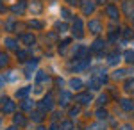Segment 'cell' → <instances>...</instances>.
<instances>
[{
	"label": "cell",
	"mask_w": 134,
	"mask_h": 130,
	"mask_svg": "<svg viewBox=\"0 0 134 130\" xmlns=\"http://www.w3.org/2000/svg\"><path fill=\"white\" fill-rule=\"evenodd\" d=\"M75 100L79 102L81 105H86V103H90L91 102V94L90 93H84V94H77V98Z\"/></svg>",
	"instance_id": "1"
},
{
	"label": "cell",
	"mask_w": 134,
	"mask_h": 130,
	"mask_svg": "<svg viewBox=\"0 0 134 130\" xmlns=\"http://www.w3.org/2000/svg\"><path fill=\"white\" fill-rule=\"evenodd\" d=\"M88 27H90V30H91L93 34H98V32H100V29H102V27H100V21H97V20H91Z\"/></svg>",
	"instance_id": "2"
},
{
	"label": "cell",
	"mask_w": 134,
	"mask_h": 130,
	"mask_svg": "<svg viewBox=\"0 0 134 130\" xmlns=\"http://www.w3.org/2000/svg\"><path fill=\"white\" fill-rule=\"evenodd\" d=\"M52 107H54V103H52V96H50V94H47V98H45V100H43V103H41V109L43 110H45V109L50 110Z\"/></svg>",
	"instance_id": "3"
},
{
	"label": "cell",
	"mask_w": 134,
	"mask_h": 130,
	"mask_svg": "<svg viewBox=\"0 0 134 130\" xmlns=\"http://www.w3.org/2000/svg\"><path fill=\"white\" fill-rule=\"evenodd\" d=\"M82 9H84L86 14H88V13H93V11H95V4H93V2H84Z\"/></svg>",
	"instance_id": "4"
},
{
	"label": "cell",
	"mask_w": 134,
	"mask_h": 130,
	"mask_svg": "<svg viewBox=\"0 0 134 130\" xmlns=\"http://www.w3.org/2000/svg\"><path fill=\"white\" fill-rule=\"evenodd\" d=\"M107 14H109L111 18H118V9H116L114 5H107Z\"/></svg>",
	"instance_id": "5"
},
{
	"label": "cell",
	"mask_w": 134,
	"mask_h": 130,
	"mask_svg": "<svg viewBox=\"0 0 134 130\" xmlns=\"http://www.w3.org/2000/svg\"><path fill=\"white\" fill-rule=\"evenodd\" d=\"M14 110V103L11 100H5V105H4V112H13Z\"/></svg>",
	"instance_id": "6"
},
{
	"label": "cell",
	"mask_w": 134,
	"mask_h": 130,
	"mask_svg": "<svg viewBox=\"0 0 134 130\" xmlns=\"http://www.w3.org/2000/svg\"><path fill=\"white\" fill-rule=\"evenodd\" d=\"M81 86H82V82H81L79 79H72L70 80V87H72V89H79Z\"/></svg>",
	"instance_id": "7"
},
{
	"label": "cell",
	"mask_w": 134,
	"mask_h": 130,
	"mask_svg": "<svg viewBox=\"0 0 134 130\" xmlns=\"http://www.w3.org/2000/svg\"><path fill=\"white\" fill-rule=\"evenodd\" d=\"M21 41L27 43V45H31V43H34V36H32V34H23V36H21Z\"/></svg>",
	"instance_id": "8"
},
{
	"label": "cell",
	"mask_w": 134,
	"mask_h": 130,
	"mask_svg": "<svg viewBox=\"0 0 134 130\" xmlns=\"http://www.w3.org/2000/svg\"><path fill=\"white\" fill-rule=\"evenodd\" d=\"M61 98H63V102H59V103H61V105H66V103H68V100H70V94H68L66 91H63L61 96H59V100H61Z\"/></svg>",
	"instance_id": "9"
},
{
	"label": "cell",
	"mask_w": 134,
	"mask_h": 130,
	"mask_svg": "<svg viewBox=\"0 0 134 130\" xmlns=\"http://www.w3.org/2000/svg\"><path fill=\"white\" fill-rule=\"evenodd\" d=\"M7 55H5V54H4V52H0V68H4V66H5V64H7Z\"/></svg>",
	"instance_id": "10"
},
{
	"label": "cell",
	"mask_w": 134,
	"mask_h": 130,
	"mask_svg": "<svg viewBox=\"0 0 134 130\" xmlns=\"http://www.w3.org/2000/svg\"><path fill=\"white\" fill-rule=\"evenodd\" d=\"M29 91H31V87H23V89L16 91V96H18V98H23V96H25V94H27Z\"/></svg>",
	"instance_id": "11"
},
{
	"label": "cell",
	"mask_w": 134,
	"mask_h": 130,
	"mask_svg": "<svg viewBox=\"0 0 134 130\" xmlns=\"http://www.w3.org/2000/svg\"><path fill=\"white\" fill-rule=\"evenodd\" d=\"M122 107H124L125 110H132V103H131V100H122Z\"/></svg>",
	"instance_id": "12"
},
{
	"label": "cell",
	"mask_w": 134,
	"mask_h": 130,
	"mask_svg": "<svg viewBox=\"0 0 134 130\" xmlns=\"http://www.w3.org/2000/svg\"><path fill=\"white\" fill-rule=\"evenodd\" d=\"M23 11H25V5H23V4L13 5V13H23Z\"/></svg>",
	"instance_id": "13"
},
{
	"label": "cell",
	"mask_w": 134,
	"mask_h": 130,
	"mask_svg": "<svg viewBox=\"0 0 134 130\" xmlns=\"http://www.w3.org/2000/svg\"><path fill=\"white\" fill-rule=\"evenodd\" d=\"M14 123L16 125H25V118L21 114H18V116H14Z\"/></svg>",
	"instance_id": "14"
},
{
	"label": "cell",
	"mask_w": 134,
	"mask_h": 130,
	"mask_svg": "<svg viewBox=\"0 0 134 130\" xmlns=\"http://www.w3.org/2000/svg\"><path fill=\"white\" fill-rule=\"evenodd\" d=\"M31 9L34 11V13H40V11H41V4H40V2H34V4H31Z\"/></svg>",
	"instance_id": "15"
},
{
	"label": "cell",
	"mask_w": 134,
	"mask_h": 130,
	"mask_svg": "<svg viewBox=\"0 0 134 130\" xmlns=\"http://www.w3.org/2000/svg\"><path fill=\"white\" fill-rule=\"evenodd\" d=\"M97 118H98V120L107 118V112H105V110H102V109H98V110H97Z\"/></svg>",
	"instance_id": "16"
},
{
	"label": "cell",
	"mask_w": 134,
	"mask_h": 130,
	"mask_svg": "<svg viewBox=\"0 0 134 130\" xmlns=\"http://www.w3.org/2000/svg\"><path fill=\"white\" fill-rule=\"evenodd\" d=\"M125 89L127 91H134V80H127V82H125Z\"/></svg>",
	"instance_id": "17"
},
{
	"label": "cell",
	"mask_w": 134,
	"mask_h": 130,
	"mask_svg": "<svg viewBox=\"0 0 134 130\" xmlns=\"http://www.w3.org/2000/svg\"><path fill=\"white\" fill-rule=\"evenodd\" d=\"M61 130H72V123H70V121H63L61 123Z\"/></svg>",
	"instance_id": "18"
},
{
	"label": "cell",
	"mask_w": 134,
	"mask_h": 130,
	"mask_svg": "<svg viewBox=\"0 0 134 130\" xmlns=\"http://www.w3.org/2000/svg\"><path fill=\"white\" fill-rule=\"evenodd\" d=\"M125 61L127 62H134V52H127L125 54Z\"/></svg>",
	"instance_id": "19"
},
{
	"label": "cell",
	"mask_w": 134,
	"mask_h": 130,
	"mask_svg": "<svg viewBox=\"0 0 134 130\" xmlns=\"http://www.w3.org/2000/svg\"><path fill=\"white\" fill-rule=\"evenodd\" d=\"M124 73H125L124 70H116L113 73V77H114V79H124Z\"/></svg>",
	"instance_id": "20"
},
{
	"label": "cell",
	"mask_w": 134,
	"mask_h": 130,
	"mask_svg": "<svg viewBox=\"0 0 134 130\" xmlns=\"http://www.w3.org/2000/svg\"><path fill=\"white\" fill-rule=\"evenodd\" d=\"M5 43H7V46H9V48H16V41H14V39L7 38V39H5Z\"/></svg>",
	"instance_id": "21"
},
{
	"label": "cell",
	"mask_w": 134,
	"mask_h": 130,
	"mask_svg": "<svg viewBox=\"0 0 134 130\" xmlns=\"http://www.w3.org/2000/svg\"><path fill=\"white\" fill-rule=\"evenodd\" d=\"M21 107H23V109H32V107H34V103H31V100H25L23 103H21Z\"/></svg>",
	"instance_id": "22"
},
{
	"label": "cell",
	"mask_w": 134,
	"mask_h": 130,
	"mask_svg": "<svg viewBox=\"0 0 134 130\" xmlns=\"http://www.w3.org/2000/svg\"><path fill=\"white\" fill-rule=\"evenodd\" d=\"M102 41H95V45H93V50H100V48H102Z\"/></svg>",
	"instance_id": "23"
},
{
	"label": "cell",
	"mask_w": 134,
	"mask_h": 130,
	"mask_svg": "<svg viewBox=\"0 0 134 130\" xmlns=\"http://www.w3.org/2000/svg\"><path fill=\"white\" fill-rule=\"evenodd\" d=\"M32 116H34V121H41V112H34V114H32Z\"/></svg>",
	"instance_id": "24"
},
{
	"label": "cell",
	"mask_w": 134,
	"mask_h": 130,
	"mask_svg": "<svg viewBox=\"0 0 134 130\" xmlns=\"http://www.w3.org/2000/svg\"><path fill=\"white\" fill-rule=\"evenodd\" d=\"M116 59H118V57H116V55H111V57H109V61H107V62H109V64H116Z\"/></svg>",
	"instance_id": "25"
},
{
	"label": "cell",
	"mask_w": 134,
	"mask_h": 130,
	"mask_svg": "<svg viewBox=\"0 0 134 130\" xmlns=\"http://www.w3.org/2000/svg\"><path fill=\"white\" fill-rule=\"evenodd\" d=\"M105 102H107V96H105V94H102V96L98 98V103L102 105V103H105Z\"/></svg>",
	"instance_id": "26"
},
{
	"label": "cell",
	"mask_w": 134,
	"mask_h": 130,
	"mask_svg": "<svg viewBox=\"0 0 134 130\" xmlns=\"http://www.w3.org/2000/svg\"><path fill=\"white\" fill-rule=\"evenodd\" d=\"M31 27H36V29H41V23H40V21H31Z\"/></svg>",
	"instance_id": "27"
},
{
	"label": "cell",
	"mask_w": 134,
	"mask_h": 130,
	"mask_svg": "<svg viewBox=\"0 0 134 130\" xmlns=\"http://www.w3.org/2000/svg\"><path fill=\"white\" fill-rule=\"evenodd\" d=\"M57 29H59V32H64V30H66V25H64V23H59Z\"/></svg>",
	"instance_id": "28"
},
{
	"label": "cell",
	"mask_w": 134,
	"mask_h": 130,
	"mask_svg": "<svg viewBox=\"0 0 134 130\" xmlns=\"http://www.w3.org/2000/svg\"><path fill=\"white\" fill-rule=\"evenodd\" d=\"M7 79H9V80H16V75H14V71H11L9 75H7Z\"/></svg>",
	"instance_id": "29"
},
{
	"label": "cell",
	"mask_w": 134,
	"mask_h": 130,
	"mask_svg": "<svg viewBox=\"0 0 134 130\" xmlns=\"http://www.w3.org/2000/svg\"><path fill=\"white\" fill-rule=\"evenodd\" d=\"M70 114H72V116H75V114H79V107H75V109H72V110H70Z\"/></svg>",
	"instance_id": "30"
},
{
	"label": "cell",
	"mask_w": 134,
	"mask_h": 130,
	"mask_svg": "<svg viewBox=\"0 0 134 130\" xmlns=\"http://www.w3.org/2000/svg\"><path fill=\"white\" fill-rule=\"evenodd\" d=\"M25 55H27L25 52H18V57H21V59H25Z\"/></svg>",
	"instance_id": "31"
},
{
	"label": "cell",
	"mask_w": 134,
	"mask_h": 130,
	"mask_svg": "<svg viewBox=\"0 0 134 130\" xmlns=\"http://www.w3.org/2000/svg\"><path fill=\"white\" fill-rule=\"evenodd\" d=\"M50 130H59V127H57V125H52V127H50Z\"/></svg>",
	"instance_id": "32"
},
{
	"label": "cell",
	"mask_w": 134,
	"mask_h": 130,
	"mask_svg": "<svg viewBox=\"0 0 134 130\" xmlns=\"http://www.w3.org/2000/svg\"><path fill=\"white\" fill-rule=\"evenodd\" d=\"M68 4H72V5H73V4H77V0H68Z\"/></svg>",
	"instance_id": "33"
},
{
	"label": "cell",
	"mask_w": 134,
	"mask_h": 130,
	"mask_svg": "<svg viewBox=\"0 0 134 130\" xmlns=\"http://www.w3.org/2000/svg\"><path fill=\"white\" fill-rule=\"evenodd\" d=\"M124 130H132V128H131L129 125H125V127H124Z\"/></svg>",
	"instance_id": "34"
},
{
	"label": "cell",
	"mask_w": 134,
	"mask_h": 130,
	"mask_svg": "<svg viewBox=\"0 0 134 130\" xmlns=\"http://www.w3.org/2000/svg\"><path fill=\"white\" fill-rule=\"evenodd\" d=\"M104 2H105V0H98V4H104Z\"/></svg>",
	"instance_id": "35"
},
{
	"label": "cell",
	"mask_w": 134,
	"mask_h": 130,
	"mask_svg": "<svg viewBox=\"0 0 134 130\" xmlns=\"http://www.w3.org/2000/svg\"><path fill=\"white\" fill-rule=\"evenodd\" d=\"M7 130H16V128H14V127H11V128H7Z\"/></svg>",
	"instance_id": "36"
},
{
	"label": "cell",
	"mask_w": 134,
	"mask_h": 130,
	"mask_svg": "<svg viewBox=\"0 0 134 130\" xmlns=\"http://www.w3.org/2000/svg\"><path fill=\"white\" fill-rule=\"evenodd\" d=\"M38 130H45V128H38Z\"/></svg>",
	"instance_id": "37"
}]
</instances>
